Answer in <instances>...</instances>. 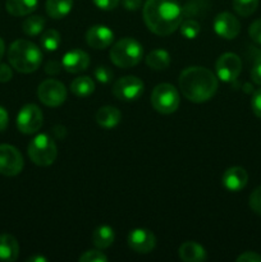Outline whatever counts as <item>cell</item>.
<instances>
[{
    "mask_svg": "<svg viewBox=\"0 0 261 262\" xmlns=\"http://www.w3.org/2000/svg\"><path fill=\"white\" fill-rule=\"evenodd\" d=\"M73 0H46L45 9L53 19H61L71 13Z\"/></svg>",
    "mask_w": 261,
    "mask_h": 262,
    "instance_id": "cell-20",
    "label": "cell"
},
{
    "mask_svg": "<svg viewBox=\"0 0 261 262\" xmlns=\"http://www.w3.org/2000/svg\"><path fill=\"white\" fill-rule=\"evenodd\" d=\"M27 152L33 164L38 166H49L55 161L58 148L55 141L50 136L40 133L31 140Z\"/></svg>",
    "mask_w": 261,
    "mask_h": 262,
    "instance_id": "cell-5",
    "label": "cell"
},
{
    "mask_svg": "<svg viewBox=\"0 0 261 262\" xmlns=\"http://www.w3.org/2000/svg\"><path fill=\"white\" fill-rule=\"evenodd\" d=\"M23 158L19 151L12 145H0V174L14 177L22 171Z\"/></svg>",
    "mask_w": 261,
    "mask_h": 262,
    "instance_id": "cell-10",
    "label": "cell"
},
{
    "mask_svg": "<svg viewBox=\"0 0 261 262\" xmlns=\"http://www.w3.org/2000/svg\"><path fill=\"white\" fill-rule=\"evenodd\" d=\"M127 242L128 246H129L135 252L146 255V253L151 252V251L155 248L156 238L155 235H154V233L150 232V230L137 228V229H133L132 232L128 234Z\"/></svg>",
    "mask_w": 261,
    "mask_h": 262,
    "instance_id": "cell-13",
    "label": "cell"
},
{
    "mask_svg": "<svg viewBox=\"0 0 261 262\" xmlns=\"http://www.w3.org/2000/svg\"><path fill=\"white\" fill-rule=\"evenodd\" d=\"M115 239V233L109 225H100L92 233V243L99 250H105L110 247Z\"/></svg>",
    "mask_w": 261,
    "mask_h": 262,
    "instance_id": "cell-22",
    "label": "cell"
},
{
    "mask_svg": "<svg viewBox=\"0 0 261 262\" xmlns=\"http://www.w3.org/2000/svg\"><path fill=\"white\" fill-rule=\"evenodd\" d=\"M214 30L217 36L225 40H233L240 35L241 23L232 13L223 12L215 17Z\"/></svg>",
    "mask_w": 261,
    "mask_h": 262,
    "instance_id": "cell-12",
    "label": "cell"
},
{
    "mask_svg": "<svg viewBox=\"0 0 261 262\" xmlns=\"http://www.w3.org/2000/svg\"><path fill=\"white\" fill-rule=\"evenodd\" d=\"M122 3L123 7L127 10H130V12L138 10L142 7V0H122Z\"/></svg>",
    "mask_w": 261,
    "mask_h": 262,
    "instance_id": "cell-38",
    "label": "cell"
},
{
    "mask_svg": "<svg viewBox=\"0 0 261 262\" xmlns=\"http://www.w3.org/2000/svg\"><path fill=\"white\" fill-rule=\"evenodd\" d=\"M9 123V114L4 106H0V132H4Z\"/></svg>",
    "mask_w": 261,
    "mask_h": 262,
    "instance_id": "cell-39",
    "label": "cell"
},
{
    "mask_svg": "<svg viewBox=\"0 0 261 262\" xmlns=\"http://www.w3.org/2000/svg\"><path fill=\"white\" fill-rule=\"evenodd\" d=\"M60 64L58 63V61H55V60H50L49 61L48 64H46L45 66V72L48 74H58L59 72H60Z\"/></svg>",
    "mask_w": 261,
    "mask_h": 262,
    "instance_id": "cell-40",
    "label": "cell"
},
{
    "mask_svg": "<svg viewBox=\"0 0 261 262\" xmlns=\"http://www.w3.org/2000/svg\"><path fill=\"white\" fill-rule=\"evenodd\" d=\"M248 33H250V37L252 38L255 42L261 43V18L260 19L255 20V22L250 26Z\"/></svg>",
    "mask_w": 261,
    "mask_h": 262,
    "instance_id": "cell-32",
    "label": "cell"
},
{
    "mask_svg": "<svg viewBox=\"0 0 261 262\" xmlns=\"http://www.w3.org/2000/svg\"><path fill=\"white\" fill-rule=\"evenodd\" d=\"M248 205H250L251 210H252L255 214L261 215V186L257 187V188L250 194Z\"/></svg>",
    "mask_w": 261,
    "mask_h": 262,
    "instance_id": "cell-31",
    "label": "cell"
},
{
    "mask_svg": "<svg viewBox=\"0 0 261 262\" xmlns=\"http://www.w3.org/2000/svg\"><path fill=\"white\" fill-rule=\"evenodd\" d=\"M44 27H45V19L41 15H31L26 18L22 25L23 32L31 37L40 35L44 31Z\"/></svg>",
    "mask_w": 261,
    "mask_h": 262,
    "instance_id": "cell-25",
    "label": "cell"
},
{
    "mask_svg": "<svg viewBox=\"0 0 261 262\" xmlns=\"http://www.w3.org/2000/svg\"><path fill=\"white\" fill-rule=\"evenodd\" d=\"M97 8L102 10H113L118 7L119 0H92Z\"/></svg>",
    "mask_w": 261,
    "mask_h": 262,
    "instance_id": "cell-34",
    "label": "cell"
},
{
    "mask_svg": "<svg viewBox=\"0 0 261 262\" xmlns=\"http://www.w3.org/2000/svg\"><path fill=\"white\" fill-rule=\"evenodd\" d=\"M179 28H181L182 35L186 38H188V40H193V38H196L197 36L200 35V32H201V26H200V23L194 19L184 20V22L181 23Z\"/></svg>",
    "mask_w": 261,
    "mask_h": 262,
    "instance_id": "cell-28",
    "label": "cell"
},
{
    "mask_svg": "<svg viewBox=\"0 0 261 262\" xmlns=\"http://www.w3.org/2000/svg\"><path fill=\"white\" fill-rule=\"evenodd\" d=\"M40 43L46 51H53L58 50L59 45H60V33L56 30H48L41 35Z\"/></svg>",
    "mask_w": 261,
    "mask_h": 262,
    "instance_id": "cell-26",
    "label": "cell"
},
{
    "mask_svg": "<svg viewBox=\"0 0 261 262\" xmlns=\"http://www.w3.org/2000/svg\"><path fill=\"white\" fill-rule=\"evenodd\" d=\"M19 255V245L10 234H0V260L13 262Z\"/></svg>",
    "mask_w": 261,
    "mask_h": 262,
    "instance_id": "cell-19",
    "label": "cell"
},
{
    "mask_svg": "<svg viewBox=\"0 0 261 262\" xmlns=\"http://www.w3.org/2000/svg\"><path fill=\"white\" fill-rule=\"evenodd\" d=\"M4 53H5V43H4V41H3V38L0 37V60H2Z\"/></svg>",
    "mask_w": 261,
    "mask_h": 262,
    "instance_id": "cell-43",
    "label": "cell"
},
{
    "mask_svg": "<svg viewBox=\"0 0 261 262\" xmlns=\"http://www.w3.org/2000/svg\"><path fill=\"white\" fill-rule=\"evenodd\" d=\"M179 102H181L179 92L173 84L160 83L153 90L151 105L160 114H173L178 109Z\"/></svg>",
    "mask_w": 261,
    "mask_h": 262,
    "instance_id": "cell-6",
    "label": "cell"
},
{
    "mask_svg": "<svg viewBox=\"0 0 261 262\" xmlns=\"http://www.w3.org/2000/svg\"><path fill=\"white\" fill-rule=\"evenodd\" d=\"M78 260L81 262H106L107 257L106 255L100 252V250H90L79 256Z\"/></svg>",
    "mask_w": 261,
    "mask_h": 262,
    "instance_id": "cell-29",
    "label": "cell"
},
{
    "mask_svg": "<svg viewBox=\"0 0 261 262\" xmlns=\"http://www.w3.org/2000/svg\"><path fill=\"white\" fill-rule=\"evenodd\" d=\"M217 78L223 82H233L238 78L242 71V60L234 53H225L217 58L215 64Z\"/></svg>",
    "mask_w": 261,
    "mask_h": 262,
    "instance_id": "cell-11",
    "label": "cell"
},
{
    "mask_svg": "<svg viewBox=\"0 0 261 262\" xmlns=\"http://www.w3.org/2000/svg\"><path fill=\"white\" fill-rule=\"evenodd\" d=\"M8 60L15 71L20 73H32L37 71L42 61L40 48L28 40H17L9 46Z\"/></svg>",
    "mask_w": 261,
    "mask_h": 262,
    "instance_id": "cell-3",
    "label": "cell"
},
{
    "mask_svg": "<svg viewBox=\"0 0 261 262\" xmlns=\"http://www.w3.org/2000/svg\"><path fill=\"white\" fill-rule=\"evenodd\" d=\"M251 78L256 84L261 86V59H258L251 69Z\"/></svg>",
    "mask_w": 261,
    "mask_h": 262,
    "instance_id": "cell-37",
    "label": "cell"
},
{
    "mask_svg": "<svg viewBox=\"0 0 261 262\" xmlns=\"http://www.w3.org/2000/svg\"><path fill=\"white\" fill-rule=\"evenodd\" d=\"M178 255L181 260L184 262H201L207 258V253L201 245L196 242H184L179 247Z\"/></svg>",
    "mask_w": 261,
    "mask_h": 262,
    "instance_id": "cell-18",
    "label": "cell"
},
{
    "mask_svg": "<svg viewBox=\"0 0 261 262\" xmlns=\"http://www.w3.org/2000/svg\"><path fill=\"white\" fill-rule=\"evenodd\" d=\"M251 106H252V110L256 117L261 119V89H258L253 94L252 100H251Z\"/></svg>",
    "mask_w": 261,
    "mask_h": 262,
    "instance_id": "cell-33",
    "label": "cell"
},
{
    "mask_svg": "<svg viewBox=\"0 0 261 262\" xmlns=\"http://www.w3.org/2000/svg\"><path fill=\"white\" fill-rule=\"evenodd\" d=\"M95 119H96V123L101 128H105V129H113V128L117 127L118 124L122 120V113L119 112V109H117L115 106H102L100 107L96 112V115H95Z\"/></svg>",
    "mask_w": 261,
    "mask_h": 262,
    "instance_id": "cell-17",
    "label": "cell"
},
{
    "mask_svg": "<svg viewBox=\"0 0 261 262\" xmlns=\"http://www.w3.org/2000/svg\"><path fill=\"white\" fill-rule=\"evenodd\" d=\"M114 40V33L104 25H95L86 32V42L92 49H106Z\"/></svg>",
    "mask_w": 261,
    "mask_h": 262,
    "instance_id": "cell-14",
    "label": "cell"
},
{
    "mask_svg": "<svg viewBox=\"0 0 261 262\" xmlns=\"http://www.w3.org/2000/svg\"><path fill=\"white\" fill-rule=\"evenodd\" d=\"M46 261H48V258L42 257V256H32V257H30L27 260V262H46Z\"/></svg>",
    "mask_w": 261,
    "mask_h": 262,
    "instance_id": "cell-42",
    "label": "cell"
},
{
    "mask_svg": "<svg viewBox=\"0 0 261 262\" xmlns=\"http://www.w3.org/2000/svg\"><path fill=\"white\" fill-rule=\"evenodd\" d=\"M248 182V174L241 166H233L225 170L223 174L222 183L225 189L229 192H240L247 186Z\"/></svg>",
    "mask_w": 261,
    "mask_h": 262,
    "instance_id": "cell-16",
    "label": "cell"
},
{
    "mask_svg": "<svg viewBox=\"0 0 261 262\" xmlns=\"http://www.w3.org/2000/svg\"><path fill=\"white\" fill-rule=\"evenodd\" d=\"M13 78V71L8 64L0 63V82H9Z\"/></svg>",
    "mask_w": 261,
    "mask_h": 262,
    "instance_id": "cell-35",
    "label": "cell"
},
{
    "mask_svg": "<svg viewBox=\"0 0 261 262\" xmlns=\"http://www.w3.org/2000/svg\"><path fill=\"white\" fill-rule=\"evenodd\" d=\"M53 133H54V136H55V138L61 140V138H64V136H66L67 130L63 125H55V127L53 128Z\"/></svg>",
    "mask_w": 261,
    "mask_h": 262,
    "instance_id": "cell-41",
    "label": "cell"
},
{
    "mask_svg": "<svg viewBox=\"0 0 261 262\" xmlns=\"http://www.w3.org/2000/svg\"><path fill=\"white\" fill-rule=\"evenodd\" d=\"M143 19L151 32L168 36L182 23V8L177 0H146Z\"/></svg>",
    "mask_w": 261,
    "mask_h": 262,
    "instance_id": "cell-1",
    "label": "cell"
},
{
    "mask_svg": "<svg viewBox=\"0 0 261 262\" xmlns=\"http://www.w3.org/2000/svg\"><path fill=\"white\" fill-rule=\"evenodd\" d=\"M143 82L136 76H125L113 84V94L122 101H136L143 94Z\"/></svg>",
    "mask_w": 261,
    "mask_h": 262,
    "instance_id": "cell-9",
    "label": "cell"
},
{
    "mask_svg": "<svg viewBox=\"0 0 261 262\" xmlns=\"http://www.w3.org/2000/svg\"><path fill=\"white\" fill-rule=\"evenodd\" d=\"M94 74H95V78H96L100 83H104V84L109 83V82L113 79V76H114L113 72L105 66L96 67V69L94 71Z\"/></svg>",
    "mask_w": 261,
    "mask_h": 262,
    "instance_id": "cell-30",
    "label": "cell"
},
{
    "mask_svg": "<svg viewBox=\"0 0 261 262\" xmlns=\"http://www.w3.org/2000/svg\"><path fill=\"white\" fill-rule=\"evenodd\" d=\"M179 89L187 100L196 104L206 102L217 90V78L204 67H188L179 76Z\"/></svg>",
    "mask_w": 261,
    "mask_h": 262,
    "instance_id": "cell-2",
    "label": "cell"
},
{
    "mask_svg": "<svg viewBox=\"0 0 261 262\" xmlns=\"http://www.w3.org/2000/svg\"><path fill=\"white\" fill-rule=\"evenodd\" d=\"M44 115L40 107L35 104H27L19 110L17 115V127L25 135H33L41 129Z\"/></svg>",
    "mask_w": 261,
    "mask_h": 262,
    "instance_id": "cell-8",
    "label": "cell"
},
{
    "mask_svg": "<svg viewBox=\"0 0 261 262\" xmlns=\"http://www.w3.org/2000/svg\"><path fill=\"white\" fill-rule=\"evenodd\" d=\"M71 91L77 97H89L95 91V82L90 77L82 76L73 79L71 83Z\"/></svg>",
    "mask_w": 261,
    "mask_h": 262,
    "instance_id": "cell-24",
    "label": "cell"
},
{
    "mask_svg": "<svg viewBox=\"0 0 261 262\" xmlns=\"http://www.w3.org/2000/svg\"><path fill=\"white\" fill-rule=\"evenodd\" d=\"M146 64L154 71H164L170 64V55L166 50L156 49L146 56Z\"/></svg>",
    "mask_w": 261,
    "mask_h": 262,
    "instance_id": "cell-23",
    "label": "cell"
},
{
    "mask_svg": "<svg viewBox=\"0 0 261 262\" xmlns=\"http://www.w3.org/2000/svg\"><path fill=\"white\" fill-rule=\"evenodd\" d=\"M237 261L238 262H261V255L248 251V252H245L241 256H238Z\"/></svg>",
    "mask_w": 261,
    "mask_h": 262,
    "instance_id": "cell-36",
    "label": "cell"
},
{
    "mask_svg": "<svg viewBox=\"0 0 261 262\" xmlns=\"http://www.w3.org/2000/svg\"><path fill=\"white\" fill-rule=\"evenodd\" d=\"M38 5V0H7L8 13L14 17H23L35 12Z\"/></svg>",
    "mask_w": 261,
    "mask_h": 262,
    "instance_id": "cell-21",
    "label": "cell"
},
{
    "mask_svg": "<svg viewBox=\"0 0 261 262\" xmlns=\"http://www.w3.org/2000/svg\"><path fill=\"white\" fill-rule=\"evenodd\" d=\"M90 66V56L86 51L74 49L64 54L61 59V67L69 73H81Z\"/></svg>",
    "mask_w": 261,
    "mask_h": 262,
    "instance_id": "cell-15",
    "label": "cell"
},
{
    "mask_svg": "<svg viewBox=\"0 0 261 262\" xmlns=\"http://www.w3.org/2000/svg\"><path fill=\"white\" fill-rule=\"evenodd\" d=\"M110 60L119 68L137 66L143 56L142 45L132 37H125L115 42L110 49Z\"/></svg>",
    "mask_w": 261,
    "mask_h": 262,
    "instance_id": "cell-4",
    "label": "cell"
},
{
    "mask_svg": "<svg viewBox=\"0 0 261 262\" xmlns=\"http://www.w3.org/2000/svg\"><path fill=\"white\" fill-rule=\"evenodd\" d=\"M258 7V0H233V9L241 17L253 14Z\"/></svg>",
    "mask_w": 261,
    "mask_h": 262,
    "instance_id": "cell-27",
    "label": "cell"
},
{
    "mask_svg": "<svg viewBox=\"0 0 261 262\" xmlns=\"http://www.w3.org/2000/svg\"><path fill=\"white\" fill-rule=\"evenodd\" d=\"M37 96L46 106L58 107L66 101L67 89L61 82L56 79H46L38 86Z\"/></svg>",
    "mask_w": 261,
    "mask_h": 262,
    "instance_id": "cell-7",
    "label": "cell"
}]
</instances>
